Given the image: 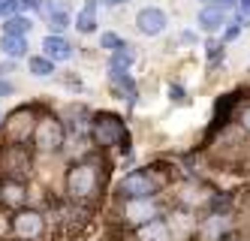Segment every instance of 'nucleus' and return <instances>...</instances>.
<instances>
[{
	"instance_id": "2eb2a0df",
	"label": "nucleus",
	"mask_w": 250,
	"mask_h": 241,
	"mask_svg": "<svg viewBox=\"0 0 250 241\" xmlns=\"http://www.w3.org/2000/svg\"><path fill=\"white\" fill-rule=\"evenodd\" d=\"M133 64H136V51H133V45H124V48L112 51L109 69H112V72H127V69H130Z\"/></svg>"
},
{
	"instance_id": "1a4fd4ad",
	"label": "nucleus",
	"mask_w": 250,
	"mask_h": 241,
	"mask_svg": "<svg viewBox=\"0 0 250 241\" xmlns=\"http://www.w3.org/2000/svg\"><path fill=\"white\" fill-rule=\"evenodd\" d=\"M27 202V187L19 178H3L0 181V205L12 208V211H21Z\"/></svg>"
},
{
	"instance_id": "39448f33",
	"label": "nucleus",
	"mask_w": 250,
	"mask_h": 241,
	"mask_svg": "<svg viewBox=\"0 0 250 241\" xmlns=\"http://www.w3.org/2000/svg\"><path fill=\"white\" fill-rule=\"evenodd\" d=\"M37 124H40L37 112H33L30 106H24V109H19V112L9 115V121H6V127H3V136H6L9 145H24L27 139H33V130H37Z\"/></svg>"
},
{
	"instance_id": "a211bd4d",
	"label": "nucleus",
	"mask_w": 250,
	"mask_h": 241,
	"mask_svg": "<svg viewBox=\"0 0 250 241\" xmlns=\"http://www.w3.org/2000/svg\"><path fill=\"white\" fill-rule=\"evenodd\" d=\"M235 94H226L223 100H220V106H217V118H214V127L211 130H217V127H223L226 124V118H229V112H232V106H235Z\"/></svg>"
},
{
	"instance_id": "f8f14e48",
	"label": "nucleus",
	"mask_w": 250,
	"mask_h": 241,
	"mask_svg": "<svg viewBox=\"0 0 250 241\" xmlns=\"http://www.w3.org/2000/svg\"><path fill=\"white\" fill-rule=\"evenodd\" d=\"M136 241H172V229L163 220H151V223L136 229Z\"/></svg>"
},
{
	"instance_id": "b1692460",
	"label": "nucleus",
	"mask_w": 250,
	"mask_h": 241,
	"mask_svg": "<svg viewBox=\"0 0 250 241\" xmlns=\"http://www.w3.org/2000/svg\"><path fill=\"white\" fill-rule=\"evenodd\" d=\"M205 54H208V61H211V64H217V61L223 58V43L208 40V51H205Z\"/></svg>"
},
{
	"instance_id": "cd10ccee",
	"label": "nucleus",
	"mask_w": 250,
	"mask_h": 241,
	"mask_svg": "<svg viewBox=\"0 0 250 241\" xmlns=\"http://www.w3.org/2000/svg\"><path fill=\"white\" fill-rule=\"evenodd\" d=\"M181 43H184V45H196V33H193V30H184V33H181Z\"/></svg>"
},
{
	"instance_id": "dca6fc26",
	"label": "nucleus",
	"mask_w": 250,
	"mask_h": 241,
	"mask_svg": "<svg viewBox=\"0 0 250 241\" xmlns=\"http://www.w3.org/2000/svg\"><path fill=\"white\" fill-rule=\"evenodd\" d=\"M3 27H6V33H15V36H27V33H30V27H33V22H30L27 15H9Z\"/></svg>"
},
{
	"instance_id": "7ed1b4c3",
	"label": "nucleus",
	"mask_w": 250,
	"mask_h": 241,
	"mask_svg": "<svg viewBox=\"0 0 250 241\" xmlns=\"http://www.w3.org/2000/svg\"><path fill=\"white\" fill-rule=\"evenodd\" d=\"M91 139L100 145V148H121V151H130V133L124 127L121 118L109 115V112H100L94 115V124H91Z\"/></svg>"
},
{
	"instance_id": "423d86ee",
	"label": "nucleus",
	"mask_w": 250,
	"mask_h": 241,
	"mask_svg": "<svg viewBox=\"0 0 250 241\" xmlns=\"http://www.w3.org/2000/svg\"><path fill=\"white\" fill-rule=\"evenodd\" d=\"M121 217L127 220L130 226H145L151 220H160V205L154 199H124V208H121Z\"/></svg>"
},
{
	"instance_id": "5701e85b",
	"label": "nucleus",
	"mask_w": 250,
	"mask_h": 241,
	"mask_svg": "<svg viewBox=\"0 0 250 241\" xmlns=\"http://www.w3.org/2000/svg\"><path fill=\"white\" fill-rule=\"evenodd\" d=\"M235 22L244 27L250 24V0H238V6H235Z\"/></svg>"
},
{
	"instance_id": "7c9ffc66",
	"label": "nucleus",
	"mask_w": 250,
	"mask_h": 241,
	"mask_svg": "<svg viewBox=\"0 0 250 241\" xmlns=\"http://www.w3.org/2000/svg\"><path fill=\"white\" fill-rule=\"evenodd\" d=\"M214 6H220V9L223 6H238V0H214Z\"/></svg>"
},
{
	"instance_id": "f257e3e1",
	"label": "nucleus",
	"mask_w": 250,
	"mask_h": 241,
	"mask_svg": "<svg viewBox=\"0 0 250 241\" xmlns=\"http://www.w3.org/2000/svg\"><path fill=\"white\" fill-rule=\"evenodd\" d=\"M103 184H105V169L97 157H82L69 166L66 172V196L73 202H97L103 193Z\"/></svg>"
},
{
	"instance_id": "f03ea898",
	"label": "nucleus",
	"mask_w": 250,
	"mask_h": 241,
	"mask_svg": "<svg viewBox=\"0 0 250 241\" xmlns=\"http://www.w3.org/2000/svg\"><path fill=\"white\" fill-rule=\"evenodd\" d=\"M166 184V172H160V166H148V169H136L118 184L121 199H154Z\"/></svg>"
},
{
	"instance_id": "9d476101",
	"label": "nucleus",
	"mask_w": 250,
	"mask_h": 241,
	"mask_svg": "<svg viewBox=\"0 0 250 241\" xmlns=\"http://www.w3.org/2000/svg\"><path fill=\"white\" fill-rule=\"evenodd\" d=\"M24 169H30V163H27V154L21 151V145H6L3 163H0V172H6L9 178H19Z\"/></svg>"
},
{
	"instance_id": "2f4dec72",
	"label": "nucleus",
	"mask_w": 250,
	"mask_h": 241,
	"mask_svg": "<svg viewBox=\"0 0 250 241\" xmlns=\"http://www.w3.org/2000/svg\"><path fill=\"white\" fill-rule=\"evenodd\" d=\"M9 72H12V64H0V79H6Z\"/></svg>"
},
{
	"instance_id": "412c9836",
	"label": "nucleus",
	"mask_w": 250,
	"mask_h": 241,
	"mask_svg": "<svg viewBox=\"0 0 250 241\" xmlns=\"http://www.w3.org/2000/svg\"><path fill=\"white\" fill-rule=\"evenodd\" d=\"M100 45H103V48H109V51H118V48H124V45H127V43H124V40H121L118 33H103V40H100Z\"/></svg>"
},
{
	"instance_id": "a878e982",
	"label": "nucleus",
	"mask_w": 250,
	"mask_h": 241,
	"mask_svg": "<svg viewBox=\"0 0 250 241\" xmlns=\"http://www.w3.org/2000/svg\"><path fill=\"white\" fill-rule=\"evenodd\" d=\"M172 100H175V103H187V94H184L181 85H172Z\"/></svg>"
},
{
	"instance_id": "4468645a",
	"label": "nucleus",
	"mask_w": 250,
	"mask_h": 241,
	"mask_svg": "<svg viewBox=\"0 0 250 241\" xmlns=\"http://www.w3.org/2000/svg\"><path fill=\"white\" fill-rule=\"evenodd\" d=\"M223 24H226V15H223L220 6H202V9H199V27H202V30L217 33Z\"/></svg>"
},
{
	"instance_id": "9b49d317",
	"label": "nucleus",
	"mask_w": 250,
	"mask_h": 241,
	"mask_svg": "<svg viewBox=\"0 0 250 241\" xmlns=\"http://www.w3.org/2000/svg\"><path fill=\"white\" fill-rule=\"evenodd\" d=\"M42 54H45V58H51V61H69V58H73V45H69L63 36L51 33V36H45V40H42Z\"/></svg>"
},
{
	"instance_id": "20e7f679",
	"label": "nucleus",
	"mask_w": 250,
	"mask_h": 241,
	"mask_svg": "<svg viewBox=\"0 0 250 241\" xmlns=\"http://www.w3.org/2000/svg\"><path fill=\"white\" fill-rule=\"evenodd\" d=\"M63 142H66L63 121H58L55 115H40V124L33 130V148L40 154H58Z\"/></svg>"
},
{
	"instance_id": "ddd939ff",
	"label": "nucleus",
	"mask_w": 250,
	"mask_h": 241,
	"mask_svg": "<svg viewBox=\"0 0 250 241\" xmlns=\"http://www.w3.org/2000/svg\"><path fill=\"white\" fill-rule=\"evenodd\" d=\"M0 51H3L9 61H19V58H24V54H27V36L3 33V40H0Z\"/></svg>"
},
{
	"instance_id": "0eeeda50",
	"label": "nucleus",
	"mask_w": 250,
	"mask_h": 241,
	"mask_svg": "<svg viewBox=\"0 0 250 241\" xmlns=\"http://www.w3.org/2000/svg\"><path fill=\"white\" fill-rule=\"evenodd\" d=\"M45 229V214L40 211H33V208H21V211H15L12 217V232L19 235L21 241H33V238H40Z\"/></svg>"
},
{
	"instance_id": "f3484780",
	"label": "nucleus",
	"mask_w": 250,
	"mask_h": 241,
	"mask_svg": "<svg viewBox=\"0 0 250 241\" xmlns=\"http://www.w3.org/2000/svg\"><path fill=\"white\" fill-rule=\"evenodd\" d=\"M27 66H30L33 76H40V79H45V76H51V72H55V61L45 58V54H40V58H30Z\"/></svg>"
},
{
	"instance_id": "6e6552de",
	"label": "nucleus",
	"mask_w": 250,
	"mask_h": 241,
	"mask_svg": "<svg viewBox=\"0 0 250 241\" xmlns=\"http://www.w3.org/2000/svg\"><path fill=\"white\" fill-rule=\"evenodd\" d=\"M166 24H169V18H166V12L160 6H145V9H139V15H136V27H139V33H145V36L163 33Z\"/></svg>"
},
{
	"instance_id": "c756f323",
	"label": "nucleus",
	"mask_w": 250,
	"mask_h": 241,
	"mask_svg": "<svg viewBox=\"0 0 250 241\" xmlns=\"http://www.w3.org/2000/svg\"><path fill=\"white\" fill-rule=\"evenodd\" d=\"M241 127L247 130V133H250V106L244 109V112H241Z\"/></svg>"
},
{
	"instance_id": "c85d7f7f",
	"label": "nucleus",
	"mask_w": 250,
	"mask_h": 241,
	"mask_svg": "<svg viewBox=\"0 0 250 241\" xmlns=\"http://www.w3.org/2000/svg\"><path fill=\"white\" fill-rule=\"evenodd\" d=\"M21 3H24V9H42V0H21Z\"/></svg>"
},
{
	"instance_id": "bb28decb",
	"label": "nucleus",
	"mask_w": 250,
	"mask_h": 241,
	"mask_svg": "<svg viewBox=\"0 0 250 241\" xmlns=\"http://www.w3.org/2000/svg\"><path fill=\"white\" fill-rule=\"evenodd\" d=\"M12 90H15V88H12L9 79H0V97H12Z\"/></svg>"
},
{
	"instance_id": "6ab92c4d",
	"label": "nucleus",
	"mask_w": 250,
	"mask_h": 241,
	"mask_svg": "<svg viewBox=\"0 0 250 241\" xmlns=\"http://www.w3.org/2000/svg\"><path fill=\"white\" fill-rule=\"evenodd\" d=\"M112 82L124 90V94H127V100H133V97H136V82L127 76V72H112Z\"/></svg>"
},
{
	"instance_id": "aec40b11",
	"label": "nucleus",
	"mask_w": 250,
	"mask_h": 241,
	"mask_svg": "<svg viewBox=\"0 0 250 241\" xmlns=\"http://www.w3.org/2000/svg\"><path fill=\"white\" fill-rule=\"evenodd\" d=\"M76 27H79L82 33H91V30L97 27V15H94V9H82V12L76 15Z\"/></svg>"
},
{
	"instance_id": "4be33fe9",
	"label": "nucleus",
	"mask_w": 250,
	"mask_h": 241,
	"mask_svg": "<svg viewBox=\"0 0 250 241\" xmlns=\"http://www.w3.org/2000/svg\"><path fill=\"white\" fill-rule=\"evenodd\" d=\"M24 9V3H21V0H0V15H19Z\"/></svg>"
},
{
	"instance_id": "393cba45",
	"label": "nucleus",
	"mask_w": 250,
	"mask_h": 241,
	"mask_svg": "<svg viewBox=\"0 0 250 241\" xmlns=\"http://www.w3.org/2000/svg\"><path fill=\"white\" fill-rule=\"evenodd\" d=\"M238 36H241V24L232 22V24L226 27V33H223V43H232V40H238Z\"/></svg>"
},
{
	"instance_id": "473e14b6",
	"label": "nucleus",
	"mask_w": 250,
	"mask_h": 241,
	"mask_svg": "<svg viewBox=\"0 0 250 241\" xmlns=\"http://www.w3.org/2000/svg\"><path fill=\"white\" fill-rule=\"evenodd\" d=\"M109 3H112V6H115V3H127V0H109Z\"/></svg>"
}]
</instances>
